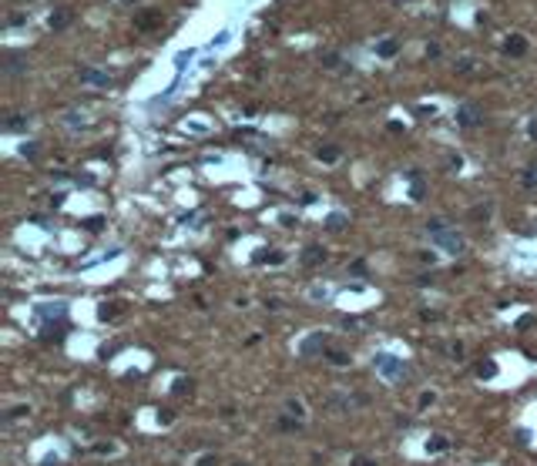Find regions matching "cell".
Returning a JSON list of instances; mask_svg holds the SVG:
<instances>
[{
	"label": "cell",
	"instance_id": "277c9868",
	"mask_svg": "<svg viewBox=\"0 0 537 466\" xmlns=\"http://www.w3.org/2000/svg\"><path fill=\"white\" fill-rule=\"evenodd\" d=\"M67 24H71V14H67V11H61V14H54V17H51V27H57V31H61V27H67Z\"/></svg>",
	"mask_w": 537,
	"mask_h": 466
},
{
	"label": "cell",
	"instance_id": "7a4b0ae2",
	"mask_svg": "<svg viewBox=\"0 0 537 466\" xmlns=\"http://www.w3.org/2000/svg\"><path fill=\"white\" fill-rule=\"evenodd\" d=\"M457 121H460V124H467V128L480 124V108H477V104H463V108L457 111Z\"/></svg>",
	"mask_w": 537,
	"mask_h": 466
},
{
	"label": "cell",
	"instance_id": "8992f818",
	"mask_svg": "<svg viewBox=\"0 0 537 466\" xmlns=\"http://www.w3.org/2000/svg\"><path fill=\"white\" fill-rule=\"evenodd\" d=\"M393 51H396V44H393V41H386V44H383V47H380V54H386V57H390V54H393Z\"/></svg>",
	"mask_w": 537,
	"mask_h": 466
},
{
	"label": "cell",
	"instance_id": "52a82bcc",
	"mask_svg": "<svg viewBox=\"0 0 537 466\" xmlns=\"http://www.w3.org/2000/svg\"><path fill=\"white\" fill-rule=\"evenodd\" d=\"M329 228H343V215H333L329 218Z\"/></svg>",
	"mask_w": 537,
	"mask_h": 466
},
{
	"label": "cell",
	"instance_id": "5b68a950",
	"mask_svg": "<svg viewBox=\"0 0 537 466\" xmlns=\"http://www.w3.org/2000/svg\"><path fill=\"white\" fill-rule=\"evenodd\" d=\"M507 51H510V54H524V41H520V37H514V41L507 44Z\"/></svg>",
	"mask_w": 537,
	"mask_h": 466
},
{
	"label": "cell",
	"instance_id": "6da1fadb",
	"mask_svg": "<svg viewBox=\"0 0 537 466\" xmlns=\"http://www.w3.org/2000/svg\"><path fill=\"white\" fill-rule=\"evenodd\" d=\"M376 369H380L386 379H400L403 372H406L403 359H396V355H376Z\"/></svg>",
	"mask_w": 537,
	"mask_h": 466
},
{
	"label": "cell",
	"instance_id": "3957f363",
	"mask_svg": "<svg viewBox=\"0 0 537 466\" xmlns=\"http://www.w3.org/2000/svg\"><path fill=\"white\" fill-rule=\"evenodd\" d=\"M81 81L98 84V88H108V84H111V78H108V74H98V71H81Z\"/></svg>",
	"mask_w": 537,
	"mask_h": 466
},
{
	"label": "cell",
	"instance_id": "ba28073f",
	"mask_svg": "<svg viewBox=\"0 0 537 466\" xmlns=\"http://www.w3.org/2000/svg\"><path fill=\"white\" fill-rule=\"evenodd\" d=\"M356 466H373V463H369V459H356Z\"/></svg>",
	"mask_w": 537,
	"mask_h": 466
}]
</instances>
